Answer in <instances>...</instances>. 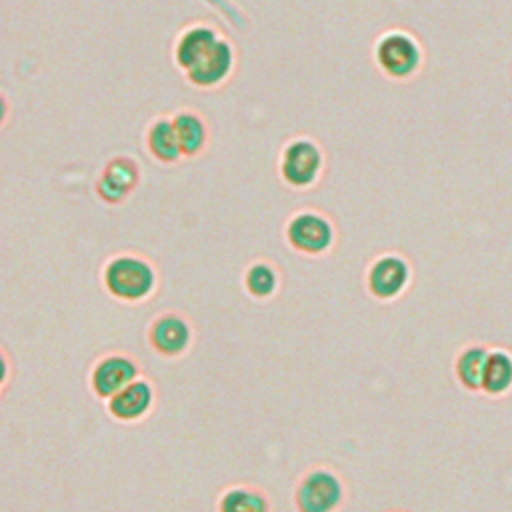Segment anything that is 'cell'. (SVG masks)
I'll return each instance as SVG.
<instances>
[{"mask_svg": "<svg viewBox=\"0 0 512 512\" xmlns=\"http://www.w3.org/2000/svg\"><path fill=\"white\" fill-rule=\"evenodd\" d=\"M102 286L124 304H142L158 290V268L144 254L118 252L102 266Z\"/></svg>", "mask_w": 512, "mask_h": 512, "instance_id": "cell-1", "label": "cell"}, {"mask_svg": "<svg viewBox=\"0 0 512 512\" xmlns=\"http://www.w3.org/2000/svg\"><path fill=\"white\" fill-rule=\"evenodd\" d=\"M138 376H142L138 358L124 350H110L98 356L90 366L88 386L98 400L106 402Z\"/></svg>", "mask_w": 512, "mask_h": 512, "instance_id": "cell-2", "label": "cell"}, {"mask_svg": "<svg viewBox=\"0 0 512 512\" xmlns=\"http://www.w3.org/2000/svg\"><path fill=\"white\" fill-rule=\"evenodd\" d=\"M146 338L158 356L174 360L190 352L196 332L186 314L178 310H164L148 324Z\"/></svg>", "mask_w": 512, "mask_h": 512, "instance_id": "cell-3", "label": "cell"}, {"mask_svg": "<svg viewBox=\"0 0 512 512\" xmlns=\"http://www.w3.org/2000/svg\"><path fill=\"white\" fill-rule=\"evenodd\" d=\"M340 498V480L324 468L306 472L294 490V504L298 512H334Z\"/></svg>", "mask_w": 512, "mask_h": 512, "instance_id": "cell-4", "label": "cell"}, {"mask_svg": "<svg viewBox=\"0 0 512 512\" xmlns=\"http://www.w3.org/2000/svg\"><path fill=\"white\" fill-rule=\"evenodd\" d=\"M156 406V386L144 374L106 400V410L112 420L136 424L146 420Z\"/></svg>", "mask_w": 512, "mask_h": 512, "instance_id": "cell-5", "label": "cell"}, {"mask_svg": "<svg viewBox=\"0 0 512 512\" xmlns=\"http://www.w3.org/2000/svg\"><path fill=\"white\" fill-rule=\"evenodd\" d=\"M140 176H142V170L134 158L126 154L114 156L104 164L94 184L96 196L110 206L122 204L138 188Z\"/></svg>", "mask_w": 512, "mask_h": 512, "instance_id": "cell-6", "label": "cell"}, {"mask_svg": "<svg viewBox=\"0 0 512 512\" xmlns=\"http://www.w3.org/2000/svg\"><path fill=\"white\" fill-rule=\"evenodd\" d=\"M322 168L320 148L306 138L290 140L280 156V176L294 188L310 186Z\"/></svg>", "mask_w": 512, "mask_h": 512, "instance_id": "cell-7", "label": "cell"}, {"mask_svg": "<svg viewBox=\"0 0 512 512\" xmlns=\"http://www.w3.org/2000/svg\"><path fill=\"white\" fill-rule=\"evenodd\" d=\"M236 66V52L230 40L220 36L216 44L188 70L184 72L188 82L196 88H218L234 74Z\"/></svg>", "mask_w": 512, "mask_h": 512, "instance_id": "cell-8", "label": "cell"}, {"mask_svg": "<svg viewBox=\"0 0 512 512\" xmlns=\"http://www.w3.org/2000/svg\"><path fill=\"white\" fill-rule=\"evenodd\" d=\"M334 238L330 222L318 212L302 210L286 224L288 244L304 254H322L330 248Z\"/></svg>", "mask_w": 512, "mask_h": 512, "instance_id": "cell-9", "label": "cell"}, {"mask_svg": "<svg viewBox=\"0 0 512 512\" xmlns=\"http://www.w3.org/2000/svg\"><path fill=\"white\" fill-rule=\"evenodd\" d=\"M220 38V32L210 24H192L180 32L174 44V62L182 72H188Z\"/></svg>", "mask_w": 512, "mask_h": 512, "instance_id": "cell-10", "label": "cell"}, {"mask_svg": "<svg viewBox=\"0 0 512 512\" xmlns=\"http://www.w3.org/2000/svg\"><path fill=\"white\" fill-rule=\"evenodd\" d=\"M170 118H172V126H174L176 138H178L182 158L200 156L206 150L208 138H210V130H208L204 116L196 110L184 108V110H178L176 114H172Z\"/></svg>", "mask_w": 512, "mask_h": 512, "instance_id": "cell-11", "label": "cell"}, {"mask_svg": "<svg viewBox=\"0 0 512 512\" xmlns=\"http://www.w3.org/2000/svg\"><path fill=\"white\" fill-rule=\"evenodd\" d=\"M216 512H272L268 492L256 484L226 486L218 500Z\"/></svg>", "mask_w": 512, "mask_h": 512, "instance_id": "cell-12", "label": "cell"}, {"mask_svg": "<svg viewBox=\"0 0 512 512\" xmlns=\"http://www.w3.org/2000/svg\"><path fill=\"white\" fill-rule=\"evenodd\" d=\"M146 150L162 164H176L182 158L170 116H158L146 130Z\"/></svg>", "mask_w": 512, "mask_h": 512, "instance_id": "cell-13", "label": "cell"}, {"mask_svg": "<svg viewBox=\"0 0 512 512\" xmlns=\"http://www.w3.org/2000/svg\"><path fill=\"white\" fill-rule=\"evenodd\" d=\"M380 62L382 66L396 74V76H404L408 74L414 66H416V60H418V52H416V46L406 38V36H400V34H392L388 36L382 44H380Z\"/></svg>", "mask_w": 512, "mask_h": 512, "instance_id": "cell-14", "label": "cell"}, {"mask_svg": "<svg viewBox=\"0 0 512 512\" xmlns=\"http://www.w3.org/2000/svg\"><path fill=\"white\" fill-rule=\"evenodd\" d=\"M280 274L268 260H254L244 270V288L254 300H268L278 292Z\"/></svg>", "mask_w": 512, "mask_h": 512, "instance_id": "cell-15", "label": "cell"}, {"mask_svg": "<svg viewBox=\"0 0 512 512\" xmlns=\"http://www.w3.org/2000/svg\"><path fill=\"white\" fill-rule=\"evenodd\" d=\"M406 282V266L398 258H384L370 272V288L378 296L396 294Z\"/></svg>", "mask_w": 512, "mask_h": 512, "instance_id": "cell-16", "label": "cell"}, {"mask_svg": "<svg viewBox=\"0 0 512 512\" xmlns=\"http://www.w3.org/2000/svg\"><path fill=\"white\" fill-rule=\"evenodd\" d=\"M512 382V360L504 352H494L486 356L482 372V388L488 392H502Z\"/></svg>", "mask_w": 512, "mask_h": 512, "instance_id": "cell-17", "label": "cell"}, {"mask_svg": "<svg viewBox=\"0 0 512 512\" xmlns=\"http://www.w3.org/2000/svg\"><path fill=\"white\" fill-rule=\"evenodd\" d=\"M486 350L484 348H472L462 354L458 360V374L464 384L470 388H478L482 384V372L486 364Z\"/></svg>", "mask_w": 512, "mask_h": 512, "instance_id": "cell-18", "label": "cell"}, {"mask_svg": "<svg viewBox=\"0 0 512 512\" xmlns=\"http://www.w3.org/2000/svg\"><path fill=\"white\" fill-rule=\"evenodd\" d=\"M10 378H12V360L6 348L0 346V396L6 392Z\"/></svg>", "mask_w": 512, "mask_h": 512, "instance_id": "cell-19", "label": "cell"}, {"mask_svg": "<svg viewBox=\"0 0 512 512\" xmlns=\"http://www.w3.org/2000/svg\"><path fill=\"white\" fill-rule=\"evenodd\" d=\"M8 116H10V102H8L6 94L0 92V128L6 124Z\"/></svg>", "mask_w": 512, "mask_h": 512, "instance_id": "cell-20", "label": "cell"}]
</instances>
